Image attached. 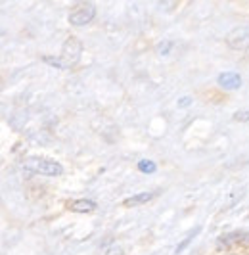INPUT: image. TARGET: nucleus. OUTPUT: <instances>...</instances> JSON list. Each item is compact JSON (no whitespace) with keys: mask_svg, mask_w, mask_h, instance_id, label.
Listing matches in <instances>:
<instances>
[{"mask_svg":"<svg viewBox=\"0 0 249 255\" xmlns=\"http://www.w3.org/2000/svg\"><path fill=\"white\" fill-rule=\"evenodd\" d=\"M81 54H83V42L79 38L69 37L63 42L60 56H44L42 62L52 65V67H58V69H71L79 64Z\"/></svg>","mask_w":249,"mask_h":255,"instance_id":"1","label":"nucleus"},{"mask_svg":"<svg viewBox=\"0 0 249 255\" xmlns=\"http://www.w3.org/2000/svg\"><path fill=\"white\" fill-rule=\"evenodd\" d=\"M23 169L35 175H44V177H60L63 175L62 163L48 159V157H27L23 161Z\"/></svg>","mask_w":249,"mask_h":255,"instance_id":"2","label":"nucleus"},{"mask_svg":"<svg viewBox=\"0 0 249 255\" xmlns=\"http://www.w3.org/2000/svg\"><path fill=\"white\" fill-rule=\"evenodd\" d=\"M96 17V6L92 2H81L77 4L67 15V21L73 27H85Z\"/></svg>","mask_w":249,"mask_h":255,"instance_id":"3","label":"nucleus"},{"mask_svg":"<svg viewBox=\"0 0 249 255\" xmlns=\"http://www.w3.org/2000/svg\"><path fill=\"white\" fill-rule=\"evenodd\" d=\"M226 44L232 50H249V27H236L226 35Z\"/></svg>","mask_w":249,"mask_h":255,"instance_id":"4","label":"nucleus"},{"mask_svg":"<svg viewBox=\"0 0 249 255\" xmlns=\"http://www.w3.org/2000/svg\"><path fill=\"white\" fill-rule=\"evenodd\" d=\"M242 244H249V234L244 230H236V232H230V234H224L219 238V248H234V246H242Z\"/></svg>","mask_w":249,"mask_h":255,"instance_id":"5","label":"nucleus"},{"mask_svg":"<svg viewBox=\"0 0 249 255\" xmlns=\"http://www.w3.org/2000/svg\"><path fill=\"white\" fill-rule=\"evenodd\" d=\"M217 83H219L224 90H236L242 87V77L238 75L236 71H224V73L219 75Z\"/></svg>","mask_w":249,"mask_h":255,"instance_id":"6","label":"nucleus"},{"mask_svg":"<svg viewBox=\"0 0 249 255\" xmlns=\"http://www.w3.org/2000/svg\"><path fill=\"white\" fill-rule=\"evenodd\" d=\"M67 207L75 213H92L96 211L98 205L92 200H73V202H67Z\"/></svg>","mask_w":249,"mask_h":255,"instance_id":"7","label":"nucleus"},{"mask_svg":"<svg viewBox=\"0 0 249 255\" xmlns=\"http://www.w3.org/2000/svg\"><path fill=\"white\" fill-rule=\"evenodd\" d=\"M157 196V192H142V194H136V196H130L123 202L124 207H134V205H142L148 204L149 200H153Z\"/></svg>","mask_w":249,"mask_h":255,"instance_id":"8","label":"nucleus"},{"mask_svg":"<svg viewBox=\"0 0 249 255\" xmlns=\"http://www.w3.org/2000/svg\"><path fill=\"white\" fill-rule=\"evenodd\" d=\"M199 232H201V227H196V229L192 230V232H190V234H188L186 238H184V240H182V242L178 244V246H176V254H182V252H184V250H186L188 246H190V242H192V240H194V238H196V236H198Z\"/></svg>","mask_w":249,"mask_h":255,"instance_id":"9","label":"nucleus"},{"mask_svg":"<svg viewBox=\"0 0 249 255\" xmlns=\"http://www.w3.org/2000/svg\"><path fill=\"white\" fill-rule=\"evenodd\" d=\"M138 169L142 171V173H148V175H151V173H155L157 171V165L153 163V161H146V159H142L140 163H138Z\"/></svg>","mask_w":249,"mask_h":255,"instance_id":"10","label":"nucleus"},{"mask_svg":"<svg viewBox=\"0 0 249 255\" xmlns=\"http://www.w3.org/2000/svg\"><path fill=\"white\" fill-rule=\"evenodd\" d=\"M171 48H173V42H171V40H163V42L157 44V54H159V56H167Z\"/></svg>","mask_w":249,"mask_h":255,"instance_id":"11","label":"nucleus"},{"mask_svg":"<svg viewBox=\"0 0 249 255\" xmlns=\"http://www.w3.org/2000/svg\"><path fill=\"white\" fill-rule=\"evenodd\" d=\"M234 121L249 125V112H238V114H234Z\"/></svg>","mask_w":249,"mask_h":255,"instance_id":"12","label":"nucleus"},{"mask_svg":"<svg viewBox=\"0 0 249 255\" xmlns=\"http://www.w3.org/2000/svg\"><path fill=\"white\" fill-rule=\"evenodd\" d=\"M106 255H123V250H121L119 246H112V248L106 252Z\"/></svg>","mask_w":249,"mask_h":255,"instance_id":"13","label":"nucleus"},{"mask_svg":"<svg viewBox=\"0 0 249 255\" xmlns=\"http://www.w3.org/2000/svg\"><path fill=\"white\" fill-rule=\"evenodd\" d=\"M190 104H192V98H190V96H184L182 100H178V108H188Z\"/></svg>","mask_w":249,"mask_h":255,"instance_id":"14","label":"nucleus"}]
</instances>
